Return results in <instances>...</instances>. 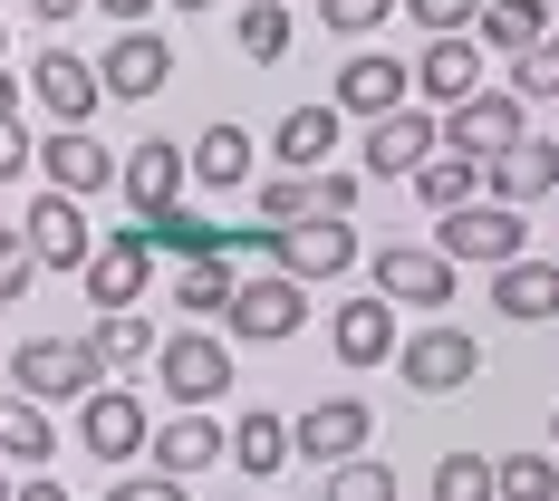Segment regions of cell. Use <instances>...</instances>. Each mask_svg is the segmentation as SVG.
<instances>
[{
	"label": "cell",
	"mask_w": 559,
	"mask_h": 501,
	"mask_svg": "<svg viewBox=\"0 0 559 501\" xmlns=\"http://www.w3.org/2000/svg\"><path fill=\"white\" fill-rule=\"evenodd\" d=\"M231 289H241V279H231V251H213V261H183V271H174V309H183V319H223Z\"/></svg>",
	"instance_id": "31"
},
{
	"label": "cell",
	"mask_w": 559,
	"mask_h": 501,
	"mask_svg": "<svg viewBox=\"0 0 559 501\" xmlns=\"http://www.w3.org/2000/svg\"><path fill=\"white\" fill-rule=\"evenodd\" d=\"M492 319H511V329H550L559 319V261H540V251L502 261V271H492Z\"/></svg>",
	"instance_id": "24"
},
{
	"label": "cell",
	"mask_w": 559,
	"mask_h": 501,
	"mask_svg": "<svg viewBox=\"0 0 559 501\" xmlns=\"http://www.w3.org/2000/svg\"><path fill=\"white\" fill-rule=\"evenodd\" d=\"M145 453H155V473H174V482H193V473H213L231 453V434L213 425V405H174L165 425L145 434Z\"/></svg>",
	"instance_id": "17"
},
{
	"label": "cell",
	"mask_w": 559,
	"mask_h": 501,
	"mask_svg": "<svg viewBox=\"0 0 559 501\" xmlns=\"http://www.w3.org/2000/svg\"><path fill=\"white\" fill-rule=\"evenodd\" d=\"M97 10H107L116 29H145V20H155V0H97Z\"/></svg>",
	"instance_id": "44"
},
{
	"label": "cell",
	"mask_w": 559,
	"mask_h": 501,
	"mask_svg": "<svg viewBox=\"0 0 559 501\" xmlns=\"http://www.w3.org/2000/svg\"><path fill=\"white\" fill-rule=\"evenodd\" d=\"M483 155H453V145H435V155H425V165L405 174V183H415V203H435V213H463V203H483Z\"/></svg>",
	"instance_id": "28"
},
{
	"label": "cell",
	"mask_w": 559,
	"mask_h": 501,
	"mask_svg": "<svg viewBox=\"0 0 559 501\" xmlns=\"http://www.w3.org/2000/svg\"><path fill=\"white\" fill-rule=\"evenodd\" d=\"M20 87L49 107V126H87V116L107 107V77H97V58H78V49H39Z\"/></svg>",
	"instance_id": "12"
},
{
	"label": "cell",
	"mask_w": 559,
	"mask_h": 501,
	"mask_svg": "<svg viewBox=\"0 0 559 501\" xmlns=\"http://www.w3.org/2000/svg\"><path fill=\"white\" fill-rule=\"evenodd\" d=\"M435 501H492V453H444L435 463Z\"/></svg>",
	"instance_id": "37"
},
{
	"label": "cell",
	"mask_w": 559,
	"mask_h": 501,
	"mask_svg": "<svg viewBox=\"0 0 559 501\" xmlns=\"http://www.w3.org/2000/svg\"><path fill=\"white\" fill-rule=\"evenodd\" d=\"M319 501H395V473L377 453H347V463H329V492Z\"/></svg>",
	"instance_id": "35"
},
{
	"label": "cell",
	"mask_w": 559,
	"mask_h": 501,
	"mask_svg": "<svg viewBox=\"0 0 559 501\" xmlns=\"http://www.w3.org/2000/svg\"><path fill=\"white\" fill-rule=\"evenodd\" d=\"M395 377L415 395H463L483 377V337L473 329H405L395 337Z\"/></svg>",
	"instance_id": "5"
},
{
	"label": "cell",
	"mask_w": 559,
	"mask_h": 501,
	"mask_svg": "<svg viewBox=\"0 0 559 501\" xmlns=\"http://www.w3.org/2000/svg\"><path fill=\"white\" fill-rule=\"evenodd\" d=\"M20 231H29V251H39V271H87V251H97V231H87V213L68 203V193H39L29 213H20Z\"/></svg>",
	"instance_id": "21"
},
{
	"label": "cell",
	"mask_w": 559,
	"mask_h": 501,
	"mask_svg": "<svg viewBox=\"0 0 559 501\" xmlns=\"http://www.w3.org/2000/svg\"><path fill=\"white\" fill-rule=\"evenodd\" d=\"M87 347H97V367H107V377H126V367H155V329H145L135 309H107V319L87 329Z\"/></svg>",
	"instance_id": "33"
},
{
	"label": "cell",
	"mask_w": 559,
	"mask_h": 501,
	"mask_svg": "<svg viewBox=\"0 0 559 501\" xmlns=\"http://www.w3.org/2000/svg\"><path fill=\"white\" fill-rule=\"evenodd\" d=\"M511 97H559V29L540 39V49L511 58Z\"/></svg>",
	"instance_id": "40"
},
{
	"label": "cell",
	"mask_w": 559,
	"mask_h": 501,
	"mask_svg": "<svg viewBox=\"0 0 559 501\" xmlns=\"http://www.w3.org/2000/svg\"><path fill=\"white\" fill-rule=\"evenodd\" d=\"M435 145H444V116L435 107H395V116H377V126L357 135V174H377V183H386V174H415Z\"/></svg>",
	"instance_id": "15"
},
{
	"label": "cell",
	"mask_w": 559,
	"mask_h": 501,
	"mask_svg": "<svg viewBox=\"0 0 559 501\" xmlns=\"http://www.w3.org/2000/svg\"><path fill=\"white\" fill-rule=\"evenodd\" d=\"M78 289H87V309L107 319V309H135L145 289H155V241H145V223L107 231L97 251H87V271H78Z\"/></svg>",
	"instance_id": "6"
},
{
	"label": "cell",
	"mask_w": 559,
	"mask_h": 501,
	"mask_svg": "<svg viewBox=\"0 0 559 501\" xmlns=\"http://www.w3.org/2000/svg\"><path fill=\"white\" fill-rule=\"evenodd\" d=\"M107 501H193V482H174V473H145V482H107Z\"/></svg>",
	"instance_id": "43"
},
{
	"label": "cell",
	"mask_w": 559,
	"mask_h": 501,
	"mask_svg": "<svg viewBox=\"0 0 559 501\" xmlns=\"http://www.w3.org/2000/svg\"><path fill=\"white\" fill-rule=\"evenodd\" d=\"M29 289H39V251H29V231H20V223H0V309L29 299Z\"/></svg>",
	"instance_id": "38"
},
{
	"label": "cell",
	"mask_w": 559,
	"mask_h": 501,
	"mask_svg": "<svg viewBox=\"0 0 559 501\" xmlns=\"http://www.w3.org/2000/svg\"><path fill=\"white\" fill-rule=\"evenodd\" d=\"M231 49L251 58V68H280L289 58V0H241L231 10Z\"/></svg>",
	"instance_id": "30"
},
{
	"label": "cell",
	"mask_w": 559,
	"mask_h": 501,
	"mask_svg": "<svg viewBox=\"0 0 559 501\" xmlns=\"http://www.w3.org/2000/svg\"><path fill=\"white\" fill-rule=\"evenodd\" d=\"M337 135H347V116L319 97V107H289V116L271 126V155H280V174H319V165L337 155Z\"/></svg>",
	"instance_id": "26"
},
{
	"label": "cell",
	"mask_w": 559,
	"mask_h": 501,
	"mask_svg": "<svg viewBox=\"0 0 559 501\" xmlns=\"http://www.w3.org/2000/svg\"><path fill=\"white\" fill-rule=\"evenodd\" d=\"M49 453H58V415L10 386V395H0V463H10V473H39Z\"/></svg>",
	"instance_id": "27"
},
{
	"label": "cell",
	"mask_w": 559,
	"mask_h": 501,
	"mask_svg": "<svg viewBox=\"0 0 559 501\" xmlns=\"http://www.w3.org/2000/svg\"><path fill=\"white\" fill-rule=\"evenodd\" d=\"M453 279L463 271H453L435 241H386V251H367V289H377L386 309H425V319H435V309H453Z\"/></svg>",
	"instance_id": "3"
},
{
	"label": "cell",
	"mask_w": 559,
	"mask_h": 501,
	"mask_svg": "<svg viewBox=\"0 0 559 501\" xmlns=\"http://www.w3.org/2000/svg\"><path fill=\"white\" fill-rule=\"evenodd\" d=\"M435 251H444L453 271H463V261L502 271V261H521V251H531V223H521L511 203H492V193H483V203H463V213H435Z\"/></svg>",
	"instance_id": "4"
},
{
	"label": "cell",
	"mask_w": 559,
	"mask_h": 501,
	"mask_svg": "<svg viewBox=\"0 0 559 501\" xmlns=\"http://www.w3.org/2000/svg\"><path fill=\"white\" fill-rule=\"evenodd\" d=\"M550 453H559V415H550Z\"/></svg>",
	"instance_id": "50"
},
{
	"label": "cell",
	"mask_w": 559,
	"mask_h": 501,
	"mask_svg": "<svg viewBox=\"0 0 559 501\" xmlns=\"http://www.w3.org/2000/svg\"><path fill=\"white\" fill-rule=\"evenodd\" d=\"M231 473H241V482H280V473H289V415H280V405H231Z\"/></svg>",
	"instance_id": "22"
},
{
	"label": "cell",
	"mask_w": 559,
	"mask_h": 501,
	"mask_svg": "<svg viewBox=\"0 0 559 501\" xmlns=\"http://www.w3.org/2000/svg\"><path fill=\"white\" fill-rule=\"evenodd\" d=\"M559 463L550 453H492V501H550Z\"/></svg>",
	"instance_id": "34"
},
{
	"label": "cell",
	"mask_w": 559,
	"mask_h": 501,
	"mask_svg": "<svg viewBox=\"0 0 559 501\" xmlns=\"http://www.w3.org/2000/svg\"><path fill=\"white\" fill-rule=\"evenodd\" d=\"M20 97H29V87H20V77H10V58H0V116H20Z\"/></svg>",
	"instance_id": "46"
},
{
	"label": "cell",
	"mask_w": 559,
	"mask_h": 501,
	"mask_svg": "<svg viewBox=\"0 0 559 501\" xmlns=\"http://www.w3.org/2000/svg\"><path fill=\"white\" fill-rule=\"evenodd\" d=\"M165 10H183V20H203V10H223V0H165Z\"/></svg>",
	"instance_id": "48"
},
{
	"label": "cell",
	"mask_w": 559,
	"mask_h": 501,
	"mask_svg": "<svg viewBox=\"0 0 559 501\" xmlns=\"http://www.w3.org/2000/svg\"><path fill=\"white\" fill-rule=\"evenodd\" d=\"M559 20H550V0H483V20H473V39L483 49H502V58H521V49H540Z\"/></svg>",
	"instance_id": "29"
},
{
	"label": "cell",
	"mask_w": 559,
	"mask_h": 501,
	"mask_svg": "<svg viewBox=\"0 0 559 501\" xmlns=\"http://www.w3.org/2000/svg\"><path fill=\"white\" fill-rule=\"evenodd\" d=\"M183 165H193V193H241V183H261V145H251V126L213 116V126L183 145Z\"/></svg>",
	"instance_id": "18"
},
{
	"label": "cell",
	"mask_w": 559,
	"mask_h": 501,
	"mask_svg": "<svg viewBox=\"0 0 559 501\" xmlns=\"http://www.w3.org/2000/svg\"><path fill=\"white\" fill-rule=\"evenodd\" d=\"M145 434H155V415H145V395H135V386L78 395V453H87V463H135Z\"/></svg>",
	"instance_id": "8"
},
{
	"label": "cell",
	"mask_w": 559,
	"mask_h": 501,
	"mask_svg": "<svg viewBox=\"0 0 559 501\" xmlns=\"http://www.w3.org/2000/svg\"><path fill=\"white\" fill-rule=\"evenodd\" d=\"M87 0H29V20H78Z\"/></svg>",
	"instance_id": "47"
},
{
	"label": "cell",
	"mask_w": 559,
	"mask_h": 501,
	"mask_svg": "<svg viewBox=\"0 0 559 501\" xmlns=\"http://www.w3.org/2000/svg\"><path fill=\"white\" fill-rule=\"evenodd\" d=\"M155 386H165V405H223L231 395V337L165 329L155 337Z\"/></svg>",
	"instance_id": "2"
},
{
	"label": "cell",
	"mask_w": 559,
	"mask_h": 501,
	"mask_svg": "<svg viewBox=\"0 0 559 501\" xmlns=\"http://www.w3.org/2000/svg\"><path fill=\"white\" fill-rule=\"evenodd\" d=\"M10 501H68V482H10Z\"/></svg>",
	"instance_id": "45"
},
{
	"label": "cell",
	"mask_w": 559,
	"mask_h": 501,
	"mask_svg": "<svg viewBox=\"0 0 559 501\" xmlns=\"http://www.w3.org/2000/svg\"><path fill=\"white\" fill-rule=\"evenodd\" d=\"M550 501H559V492H550Z\"/></svg>",
	"instance_id": "51"
},
{
	"label": "cell",
	"mask_w": 559,
	"mask_h": 501,
	"mask_svg": "<svg viewBox=\"0 0 559 501\" xmlns=\"http://www.w3.org/2000/svg\"><path fill=\"white\" fill-rule=\"evenodd\" d=\"M367 434H377V405L367 395H319L309 415H289V463H347V453H367Z\"/></svg>",
	"instance_id": "7"
},
{
	"label": "cell",
	"mask_w": 559,
	"mask_h": 501,
	"mask_svg": "<svg viewBox=\"0 0 559 501\" xmlns=\"http://www.w3.org/2000/svg\"><path fill=\"white\" fill-rule=\"evenodd\" d=\"M97 77H107V107H145V97L174 87V39L165 29H116L107 58H97Z\"/></svg>",
	"instance_id": "10"
},
{
	"label": "cell",
	"mask_w": 559,
	"mask_h": 501,
	"mask_svg": "<svg viewBox=\"0 0 559 501\" xmlns=\"http://www.w3.org/2000/svg\"><path fill=\"white\" fill-rule=\"evenodd\" d=\"M29 165H39V135H29L20 116H0V183H10V174H29Z\"/></svg>",
	"instance_id": "42"
},
{
	"label": "cell",
	"mask_w": 559,
	"mask_h": 501,
	"mask_svg": "<svg viewBox=\"0 0 559 501\" xmlns=\"http://www.w3.org/2000/svg\"><path fill=\"white\" fill-rule=\"evenodd\" d=\"M39 174H49V193L87 203V193H107V183H116V155L87 135V126H49V135H39Z\"/></svg>",
	"instance_id": "19"
},
{
	"label": "cell",
	"mask_w": 559,
	"mask_h": 501,
	"mask_svg": "<svg viewBox=\"0 0 559 501\" xmlns=\"http://www.w3.org/2000/svg\"><path fill=\"white\" fill-rule=\"evenodd\" d=\"M521 135H531V116H521L511 87H483V97L444 107V145H453V155H483V165H492V155H511Z\"/></svg>",
	"instance_id": "16"
},
{
	"label": "cell",
	"mask_w": 559,
	"mask_h": 501,
	"mask_svg": "<svg viewBox=\"0 0 559 501\" xmlns=\"http://www.w3.org/2000/svg\"><path fill=\"white\" fill-rule=\"evenodd\" d=\"M0 501H10V463H0Z\"/></svg>",
	"instance_id": "49"
},
{
	"label": "cell",
	"mask_w": 559,
	"mask_h": 501,
	"mask_svg": "<svg viewBox=\"0 0 559 501\" xmlns=\"http://www.w3.org/2000/svg\"><path fill=\"white\" fill-rule=\"evenodd\" d=\"M280 279H299V289H319V279H337V271H357L367 261V241L347 223H289V231H271V251H261Z\"/></svg>",
	"instance_id": "9"
},
{
	"label": "cell",
	"mask_w": 559,
	"mask_h": 501,
	"mask_svg": "<svg viewBox=\"0 0 559 501\" xmlns=\"http://www.w3.org/2000/svg\"><path fill=\"white\" fill-rule=\"evenodd\" d=\"M116 193L135 203V223H155V213H174V203H193V165H183V145L145 135L135 155H116Z\"/></svg>",
	"instance_id": "11"
},
{
	"label": "cell",
	"mask_w": 559,
	"mask_h": 501,
	"mask_svg": "<svg viewBox=\"0 0 559 501\" xmlns=\"http://www.w3.org/2000/svg\"><path fill=\"white\" fill-rule=\"evenodd\" d=\"M329 107H337V116H367V126H377V116L415 107V68H405V58H386V49H357V58L329 77Z\"/></svg>",
	"instance_id": "14"
},
{
	"label": "cell",
	"mask_w": 559,
	"mask_h": 501,
	"mask_svg": "<svg viewBox=\"0 0 559 501\" xmlns=\"http://www.w3.org/2000/svg\"><path fill=\"white\" fill-rule=\"evenodd\" d=\"M231 337H251V347H280V337H299L309 329V289L299 279H280V271H261V279H241L231 289Z\"/></svg>",
	"instance_id": "13"
},
{
	"label": "cell",
	"mask_w": 559,
	"mask_h": 501,
	"mask_svg": "<svg viewBox=\"0 0 559 501\" xmlns=\"http://www.w3.org/2000/svg\"><path fill=\"white\" fill-rule=\"evenodd\" d=\"M145 241H155V261H213V251H223L231 231L223 223H203V213H193V203H174V213H155V223H145Z\"/></svg>",
	"instance_id": "32"
},
{
	"label": "cell",
	"mask_w": 559,
	"mask_h": 501,
	"mask_svg": "<svg viewBox=\"0 0 559 501\" xmlns=\"http://www.w3.org/2000/svg\"><path fill=\"white\" fill-rule=\"evenodd\" d=\"M10 386L29 395V405H78V395L107 386V367H97L87 329H39V337L10 347Z\"/></svg>",
	"instance_id": "1"
},
{
	"label": "cell",
	"mask_w": 559,
	"mask_h": 501,
	"mask_svg": "<svg viewBox=\"0 0 559 501\" xmlns=\"http://www.w3.org/2000/svg\"><path fill=\"white\" fill-rule=\"evenodd\" d=\"M395 10H405L425 39H463V29L483 20V0H395Z\"/></svg>",
	"instance_id": "39"
},
{
	"label": "cell",
	"mask_w": 559,
	"mask_h": 501,
	"mask_svg": "<svg viewBox=\"0 0 559 501\" xmlns=\"http://www.w3.org/2000/svg\"><path fill=\"white\" fill-rule=\"evenodd\" d=\"M251 203H261V223H271V231L309 223V174H261V183H251Z\"/></svg>",
	"instance_id": "36"
},
{
	"label": "cell",
	"mask_w": 559,
	"mask_h": 501,
	"mask_svg": "<svg viewBox=\"0 0 559 501\" xmlns=\"http://www.w3.org/2000/svg\"><path fill=\"white\" fill-rule=\"evenodd\" d=\"M483 193H492V203H511V213L550 203V193H559V135H521L511 155H492V174H483Z\"/></svg>",
	"instance_id": "23"
},
{
	"label": "cell",
	"mask_w": 559,
	"mask_h": 501,
	"mask_svg": "<svg viewBox=\"0 0 559 501\" xmlns=\"http://www.w3.org/2000/svg\"><path fill=\"white\" fill-rule=\"evenodd\" d=\"M463 97H483V39L463 29V39H425V58H415V107H463Z\"/></svg>",
	"instance_id": "20"
},
{
	"label": "cell",
	"mask_w": 559,
	"mask_h": 501,
	"mask_svg": "<svg viewBox=\"0 0 559 501\" xmlns=\"http://www.w3.org/2000/svg\"><path fill=\"white\" fill-rule=\"evenodd\" d=\"M386 20H395V0H319V29H337V39H367Z\"/></svg>",
	"instance_id": "41"
},
{
	"label": "cell",
	"mask_w": 559,
	"mask_h": 501,
	"mask_svg": "<svg viewBox=\"0 0 559 501\" xmlns=\"http://www.w3.org/2000/svg\"><path fill=\"white\" fill-rule=\"evenodd\" d=\"M395 309L377 299V289H357V299H337V319H329V347H337V367H386L395 357Z\"/></svg>",
	"instance_id": "25"
}]
</instances>
